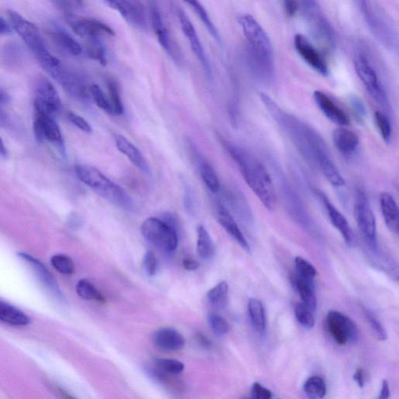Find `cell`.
Segmentation results:
<instances>
[{"label":"cell","mask_w":399,"mask_h":399,"mask_svg":"<svg viewBox=\"0 0 399 399\" xmlns=\"http://www.w3.org/2000/svg\"><path fill=\"white\" fill-rule=\"evenodd\" d=\"M152 340L158 348L167 352L180 351L186 343L182 334L171 328L158 330L153 334Z\"/></svg>","instance_id":"7402d4cb"},{"label":"cell","mask_w":399,"mask_h":399,"mask_svg":"<svg viewBox=\"0 0 399 399\" xmlns=\"http://www.w3.org/2000/svg\"><path fill=\"white\" fill-rule=\"evenodd\" d=\"M66 21L73 32L84 39H94L104 35H115L114 30L107 24L91 18L68 15Z\"/></svg>","instance_id":"9a60e30c"},{"label":"cell","mask_w":399,"mask_h":399,"mask_svg":"<svg viewBox=\"0 0 399 399\" xmlns=\"http://www.w3.org/2000/svg\"><path fill=\"white\" fill-rule=\"evenodd\" d=\"M362 16L376 39L389 50L398 51V33L394 23L380 6L373 1L357 2Z\"/></svg>","instance_id":"5b68a950"},{"label":"cell","mask_w":399,"mask_h":399,"mask_svg":"<svg viewBox=\"0 0 399 399\" xmlns=\"http://www.w3.org/2000/svg\"><path fill=\"white\" fill-rule=\"evenodd\" d=\"M179 18L183 33L187 37V39L189 43L190 47L192 48V51L195 54V56L198 57L201 64L203 65L207 75H211L210 62H208L205 52L203 47H202L201 41L198 34L196 33L192 21L189 19L188 16L183 10L179 11Z\"/></svg>","instance_id":"d6986e66"},{"label":"cell","mask_w":399,"mask_h":399,"mask_svg":"<svg viewBox=\"0 0 399 399\" xmlns=\"http://www.w3.org/2000/svg\"><path fill=\"white\" fill-rule=\"evenodd\" d=\"M380 205L384 223L393 234L397 235L399 230L398 207L393 196L387 192L380 195Z\"/></svg>","instance_id":"484cf974"},{"label":"cell","mask_w":399,"mask_h":399,"mask_svg":"<svg viewBox=\"0 0 399 399\" xmlns=\"http://www.w3.org/2000/svg\"><path fill=\"white\" fill-rule=\"evenodd\" d=\"M34 131L39 142L48 141L58 147L61 153L65 151L64 140L61 129L53 116L35 110Z\"/></svg>","instance_id":"4fadbf2b"},{"label":"cell","mask_w":399,"mask_h":399,"mask_svg":"<svg viewBox=\"0 0 399 399\" xmlns=\"http://www.w3.org/2000/svg\"><path fill=\"white\" fill-rule=\"evenodd\" d=\"M228 292L229 286L227 282L221 281L207 292V298L214 308L223 309L228 304Z\"/></svg>","instance_id":"1f68e13d"},{"label":"cell","mask_w":399,"mask_h":399,"mask_svg":"<svg viewBox=\"0 0 399 399\" xmlns=\"http://www.w3.org/2000/svg\"><path fill=\"white\" fill-rule=\"evenodd\" d=\"M390 397V388L389 382L386 380H383L382 391L380 392L378 399H389Z\"/></svg>","instance_id":"6f0895ef"},{"label":"cell","mask_w":399,"mask_h":399,"mask_svg":"<svg viewBox=\"0 0 399 399\" xmlns=\"http://www.w3.org/2000/svg\"><path fill=\"white\" fill-rule=\"evenodd\" d=\"M107 87L109 94V102L111 105L113 113L115 115H122L124 113V104H122L119 86L113 80H109Z\"/></svg>","instance_id":"ab89813d"},{"label":"cell","mask_w":399,"mask_h":399,"mask_svg":"<svg viewBox=\"0 0 399 399\" xmlns=\"http://www.w3.org/2000/svg\"><path fill=\"white\" fill-rule=\"evenodd\" d=\"M198 167L202 180H203L207 189L212 193L219 192L220 189L219 176L210 163L200 158L198 159Z\"/></svg>","instance_id":"4dcf8cb0"},{"label":"cell","mask_w":399,"mask_h":399,"mask_svg":"<svg viewBox=\"0 0 399 399\" xmlns=\"http://www.w3.org/2000/svg\"><path fill=\"white\" fill-rule=\"evenodd\" d=\"M217 219L220 225L235 239V241L247 252H250V247L247 239L245 238L243 233L239 228L234 218L232 217L230 211L225 206H218Z\"/></svg>","instance_id":"d4e9b609"},{"label":"cell","mask_w":399,"mask_h":399,"mask_svg":"<svg viewBox=\"0 0 399 399\" xmlns=\"http://www.w3.org/2000/svg\"><path fill=\"white\" fill-rule=\"evenodd\" d=\"M294 46L299 56L303 58L311 68L314 69L322 76H328L329 70L326 62L313 46L310 41L301 34L295 35Z\"/></svg>","instance_id":"e0dca14e"},{"label":"cell","mask_w":399,"mask_h":399,"mask_svg":"<svg viewBox=\"0 0 399 399\" xmlns=\"http://www.w3.org/2000/svg\"><path fill=\"white\" fill-rule=\"evenodd\" d=\"M304 390L310 399H323L326 396L327 387L322 378L313 376L306 380Z\"/></svg>","instance_id":"e575fe53"},{"label":"cell","mask_w":399,"mask_h":399,"mask_svg":"<svg viewBox=\"0 0 399 399\" xmlns=\"http://www.w3.org/2000/svg\"><path fill=\"white\" fill-rule=\"evenodd\" d=\"M355 218L359 231L365 243L373 250L378 248L377 224L369 199L363 189H359L355 196Z\"/></svg>","instance_id":"8fae6325"},{"label":"cell","mask_w":399,"mask_h":399,"mask_svg":"<svg viewBox=\"0 0 399 399\" xmlns=\"http://www.w3.org/2000/svg\"><path fill=\"white\" fill-rule=\"evenodd\" d=\"M8 15L11 28L19 35L47 72L61 64L60 61L48 51L40 30L35 24L15 10H8Z\"/></svg>","instance_id":"277c9868"},{"label":"cell","mask_w":399,"mask_h":399,"mask_svg":"<svg viewBox=\"0 0 399 399\" xmlns=\"http://www.w3.org/2000/svg\"><path fill=\"white\" fill-rule=\"evenodd\" d=\"M318 195L322 203L325 207H326L331 224L340 232L344 241H345L349 247H353L355 243V238L353 232L351 225L348 223V221L345 216L331 204V202L327 198L326 195L322 192H319Z\"/></svg>","instance_id":"ffe728a7"},{"label":"cell","mask_w":399,"mask_h":399,"mask_svg":"<svg viewBox=\"0 0 399 399\" xmlns=\"http://www.w3.org/2000/svg\"><path fill=\"white\" fill-rule=\"evenodd\" d=\"M243 399H253V398H243Z\"/></svg>","instance_id":"be15d7a7"},{"label":"cell","mask_w":399,"mask_h":399,"mask_svg":"<svg viewBox=\"0 0 399 399\" xmlns=\"http://www.w3.org/2000/svg\"><path fill=\"white\" fill-rule=\"evenodd\" d=\"M225 147L249 187L268 210H274L277 204V196L272 177L265 165L241 147L231 143H226Z\"/></svg>","instance_id":"6da1fadb"},{"label":"cell","mask_w":399,"mask_h":399,"mask_svg":"<svg viewBox=\"0 0 399 399\" xmlns=\"http://www.w3.org/2000/svg\"><path fill=\"white\" fill-rule=\"evenodd\" d=\"M89 92L92 100L98 108L107 113L113 114L109 98L104 94L100 86L95 84L91 85Z\"/></svg>","instance_id":"b9f144b4"},{"label":"cell","mask_w":399,"mask_h":399,"mask_svg":"<svg viewBox=\"0 0 399 399\" xmlns=\"http://www.w3.org/2000/svg\"><path fill=\"white\" fill-rule=\"evenodd\" d=\"M158 261L156 257L151 251L145 253L143 259V268L147 275L154 276L157 271Z\"/></svg>","instance_id":"7dc6e473"},{"label":"cell","mask_w":399,"mask_h":399,"mask_svg":"<svg viewBox=\"0 0 399 399\" xmlns=\"http://www.w3.org/2000/svg\"><path fill=\"white\" fill-rule=\"evenodd\" d=\"M67 118L72 124L80 129L83 132L91 133L92 132V127L89 122L84 120L82 116L79 115L75 113L70 112L67 114Z\"/></svg>","instance_id":"c3c4849f"},{"label":"cell","mask_w":399,"mask_h":399,"mask_svg":"<svg viewBox=\"0 0 399 399\" xmlns=\"http://www.w3.org/2000/svg\"><path fill=\"white\" fill-rule=\"evenodd\" d=\"M314 100L316 105L326 118L342 127L349 124V119L345 112L336 105L331 98L321 91H315Z\"/></svg>","instance_id":"44dd1931"},{"label":"cell","mask_w":399,"mask_h":399,"mask_svg":"<svg viewBox=\"0 0 399 399\" xmlns=\"http://www.w3.org/2000/svg\"><path fill=\"white\" fill-rule=\"evenodd\" d=\"M115 146L137 168L146 174H150V168L142 153L124 136L116 134L115 136Z\"/></svg>","instance_id":"cb8c5ba5"},{"label":"cell","mask_w":399,"mask_h":399,"mask_svg":"<svg viewBox=\"0 0 399 399\" xmlns=\"http://www.w3.org/2000/svg\"><path fill=\"white\" fill-rule=\"evenodd\" d=\"M327 324L331 335L340 346H345L348 342H357L359 339L360 331L357 324L340 311L328 312Z\"/></svg>","instance_id":"7c38bea8"},{"label":"cell","mask_w":399,"mask_h":399,"mask_svg":"<svg viewBox=\"0 0 399 399\" xmlns=\"http://www.w3.org/2000/svg\"><path fill=\"white\" fill-rule=\"evenodd\" d=\"M351 103L355 115H357L360 120L364 119L366 115V109L363 102H362L359 98L354 97L352 98Z\"/></svg>","instance_id":"f5cc1de1"},{"label":"cell","mask_w":399,"mask_h":399,"mask_svg":"<svg viewBox=\"0 0 399 399\" xmlns=\"http://www.w3.org/2000/svg\"><path fill=\"white\" fill-rule=\"evenodd\" d=\"M18 257H20L21 260L27 263L28 266L33 270L36 277L53 296L57 299L63 298V293L61 292L57 280L45 265H43L39 259L26 253L18 254Z\"/></svg>","instance_id":"ac0fdd59"},{"label":"cell","mask_w":399,"mask_h":399,"mask_svg":"<svg viewBox=\"0 0 399 399\" xmlns=\"http://www.w3.org/2000/svg\"><path fill=\"white\" fill-rule=\"evenodd\" d=\"M196 249L201 259L210 260L214 254V245L212 239L205 228L200 225L198 228V241H196Z\"/></svg>","instance_id":"f546056e"},{"label":"cell","mask_w":399,"mask_h":399,"mask_svg":"<svg viewBox=\"0 0 399 399\" xmlns=\"http://www.w3.org/2000/svg\"><path fill=\"white\" fill-rule=\"evenodd\" d=\"M155 366L159 372L169 375H176L184 370L182 362L174 359H156Z\"/></svg>","instance_id":"60d3db41"},{"label":"cell","mask_w":399,"mask_h":399,"mask_svg":"<svg viewBox=\"0 0 399 399\" xmlns=\"http://www.w3.org/2000/svg\"><path fill=\"white\" fill-rule=\"evenodd\" d=\"M333 138L336 149L346 156L354 154L360 144L358 135L344 127L335 129Z\"/></svg>","instance_id":"4316f807"},{"label":"cell","mask_w":399,"mask_h":399,"mask_svg":"<svg viewBox=\"0 0 399 399\" xmlns=\"http://www.w3.org/2000/svg\"><path fill=\"white\" fill-rule=\"evenodd\" d=\"M295 268H296L298 278L308 281L312 284V281L317 277V269L310 262L306 260L302 257H297L295 259Z\"/></svg>","instance_id":"8d00e7d4"},{"label":"cell","mask_w":399,"mask_h":399,"mask_svg":"<svg viewBox=\"0 0 399 399\" xmlns=\"http://www.w3.org/2000/svg\"><path fill=\"white\" fill-rule=\"evenodd\" d=\"M87 53L90 58L97 60L102 66H105L107 64L106 53L102 47L98 46H90Z\"/></svg>","instance_id":"681fc988"},{"label":"cell","mask_w":399,"mask_h":399,"mask_svg":"<svg viewBox=\"0 0 399 399\" xmlns=\"http://www.w3.org/2000/svg\"><path fill=\"white\" fill-rule=\"evenodd\" d=\"M308 139L309 162L317 165L331 185L336 187L345 186L346 181L331 159L323 138L309 126H308Z\"/></svg>","instance_id":"52a82bcc"},{"label":"cell","mask_w":399,"mask_h":399,"mask_svg":"<svg viewBox=\"0 0 399 399\" xmlns=\"http://www.w3.org/2000/svg\"><path fill=\"white\" fill-rule=\"evenodd\" d=\"M248 309L251 324H252L256 333L261 335L266 334L267 330L266 313L261 300L256 298L250 299Z\"/></svg>","instance_id":"f1b7e54d"},{"label":"cell","mask_w":399,"mask_h":399,"mask_svg":"<svg viewBox=\"0 0 399 399\" xmlns=\"http://www.w3.org/2000/svg\"><path fill=\"white\" fill-rule=\"evenodd\" d=\"M183 265L184 268L187 270V271H195V270L198 269L200 267L199 262L192 259L184 260Z\"/></svg>","instance_id":"9f6ffc18"},{"label":"cell","mask_w":399,"mask_h":399,"mask_svg":"<svg viewBox=\"0 0 399 399\" xmlns=\"http://www.w3.org/2000/svg\"><path fill=\"white\" fill-rule=\"evenodd\" d=\"M10 101V96L3 91L1 88H0V103H7Z\"/></svg>","instance_id":"94428289"},{"label":"cell","mask_w":399,"mask_h":399,"mask_svg":"<svg viewBox=\"0 0 399 399\" xmlns=\"http://www.w3.org/2000/svg\"><path fill=\"white\" fill-rule=\"evenodd\" d=\"M355 71L373 100L386 113H391V104L385 89L380 81L378 73L369 59L364 53H357L353 59Z\"/></svg>","instance_id":"ba28073f"},{"label":"cell","mask_w":399,"mask_h":399,"mask_svg":"<svg viewBox=\"0 0 399 399\" xmlns=\"http://www.w3.org/2000/svg\"><path fill=\"white\" fill-rule=\"evenodd\" d=\"M297 290L302 303L315 312L317 309L316 295L310 282L298 278L296 281Z\"/></svg>","instance_id":"836d02e7"},{"label":"cell","mask_w":399,"mask_h":399,"mask_svg":"<svg viewBox=\"0 0 399 399\" xmlns=\"http://www.w3.org/2000/svg\"><path fill=\"white\" fill-rule=\"evenodd\" d=\"M284 7L286 15L288 17H293L300 9V3L295 0H286L284 2Z\"/></svg>","instance_id":"816d5d0a"},{"label":"cell","mask_w":399,"mask_h":399,"mask_svg":"<svg viewBox=\"0 0 399 399\" xmlns=\"http://www.w3.org/2000/svg\"><path fill=\"white\" fill-rule=\"evenodd\" d=\"M76 292L83 299L100 303L105 302V298L101 292L87 279H82L77 282Z\"/></svg>","instance_id":"d6a6232c"},{"label":"cell","mask_w":399,"mask_h":399,"mask_svg":"<svg viewBox=\"0 0 399 399\" xmlns=\"http://www.w3.org/2000/svg\"><path fill=\"white\" fill-rule=\"evenodd\" d=\"M196 339H198V342L201 344L202 347L210 348L211 346V342L207 339V337L202 334H198L196 335Z\"/></svg>","instance_id":"91938a15"},{"label":"cell","mask_w":399,"mask_h":399,"mask_svg":"<svg viewBox=\"0 0 399 399\" xmlns=\"http://www.w3.org/2000/svg\"><path fill=\"white\" fill-rule=\"evenodd\" d=\"M0 322L12 326H26L30 322V317L21 310L0 300Z\"/></svg>","instance_id":"83f0119b"},{"label":"cell","mask_w":399,"mask_h":399,"mask_svg":"<svg viewBox=\"0 0 399 399\" xmlns=\"http://www.w3.org/2000/svg\"><path fill=\"white\" fill-rule=\"evenodd\" d=\"M211 329L218 335H225L230 331V325L225 319L216 314H210L207 317Z\"/></svg>","instance_id":"bcb514c9"},{"label":"cell","mask_w":399,"mask_h":399,"mask_svg":"<svg viewBox=\"0 0 399 399\" xmlns=\"http://www.w3.org/2000/svg\"><path fill=\"white\" fill-rule=\"evenodd\" d=\"M299 3L313 37L324 47L333 48L335 46V30L320 6L315 1Z\"/></svg>","instance_id":"9c48e42d"},{"label":"cell","mask_w":399,"mask_h":399,"mask_svg":"<svg viewBox=\"0 0 399 399\" xmlns=\"http://www.w3.org/2000/svg\"><path fill=\"white\" fill-rule=\"evenodd\" d=\"M11 27L10 24L5 21L4 18L0 16V35L10 34Z\"/></svg>","instance_id":"680465c9"},{"label":"cell","mask_w":399,"mask_h":399,"mask_svg":"<svg viewBox=\"0 0 399 399\" xmlns=\"http://www.w3.org/2000/svg\"><path fill=\"white\" fill-rule=\"evenodd\" d=\"M57 7L65 11H71L80 7L82 4V2L76 1H55L53 2Z\"/></svg>","instance_id":"db71d44e"},{"label":"cell","mask_w":399,"mask_h":399,"mask_svg":"<svg viewBox=\"0 0 399 399\" xmlns=\"http://www.w3.org/2000/svg\"><path fill=\"white\" fill-rule=\"evenodd\" d=\"M8 153L7 147H6L3 139L0 137V156L2 157H8Z\"/></svg>","instance_id":"6125c7cd"},{"label":"cell","mask_w":399,"mask_h":399,"mask_svg":"<svg viewBox=\"0 0 399 399\" xmlns=\"http://www.w3.org/2000/svg\"><path fill=\"white\" fill-rule=\"evenodd\" d=\"M190 8L193 9L196 15L200 18V20L204 23L205 26L207 28L208 32L210 33L211 35L214 39L219 43H221V38L219 34L218 30L216 26H214L213 22L211 20L210 16H208L207 12L199 2L198 1H190L187 2Z\"/></svg>","instance_id":"d590c367"},{"label":"cell","mask_w":399,"mask_h":399,"mask_svg":"<svg viewBox=\"0 0 399 399\" xmlns=\"http://www.w3.org/2000/svg\"><path fill=\"white\" fill-rule=\"evenodd\" d=\"M238 22L248 41L250 64L253 71L263 81L272 82L275 66L271 39L253 16H239Z\"/></svg>","instance_id":"7a4b0ae2"},{"label":"cell","mask_w":399,"mask_h":399,"mask_svg":"<svg viewBox=\"0 0 399 399\" xmlns=\"http://www.w3.org/2000/svg\"><path fill=\"white\" fill-rule=\"evenodd\" d=\"M150 21L153 30L161 46L171 57H174V50L170 36L163 19L160 10L156 2L150 3Z\"/></svg>","instance_id":"603a6c76"},{"label":"cell","mask_w":399,"mask_h":399,"mask_svg":"<svg viewBox=\"0 0 399 399\" xmlns=\"http://www.w3.org/2000/svg\"><path fill=\"white\" fill-rule=\"evenodd\" d=\"M53 37L61 46L72 55L78 56L82 53L81 45L75 39L72 38L70 35L63 32V30H57L54 33Z\"/></svg>","instance_id":"f35d334b"},{"label":"cell","mask_w":399,"mask_h":399,"mask_svg":"<svg viewBox=\"0 0 399 399\" xmlns=\"http://www.w3.org/2000/svg\"><path fill=\"white\" fill-rule=\"evenodd\" d=\"M353 379L355 382H357L360 388L361 389L364 388L365 385V376H364V371L363 369L359 368V369H358L357 371L355 372Z\"/></svg>","instance_id":"11a10c76"},{"label":"cell","mask_w":399,"mask_h":399,"mask_svg":"<svg viewBox=\"0 0 399 399\" xmlns=\"http://www.w3.org/2000/svg\"><path fill=\"white\" fill-rule=\"evenodd\" d=\"M75 171L80 180L110 203L128 212L136 210L134 202L125 189L110 180L100 170L90 165H77Z\"/></svg>","instance_id":"3957f363"},{"label":"cell","mask_w":399,"mask_h":399,"mask_svg":"<svg viewBox=\"0 0 399 399\" xmlns=\"http://www.w3.org/2000/svg\"><path fill=\"white\" fill-rule=\"evenodd\" d=\"M109 8L118 11L124 19L134 28L146 30L147 22L144 5L138 1L126 0H108L104 2Z\"/></svg>","instance_id":"2e32d148"},{"label":"cell","mask_w":399,"mask_h":399,"mask_svg":"<svg viewBox=\"0 0 399 399\" xmlns=\"http://www.w3.org/2000/svg\"><path fill=\"white\" fill-rule=\"evenodd\" d=\"M378 131L386 143H389L391 139V125L388 116L379 111L374 115Z\"/></svg>","instance_id":"ee69618b"},{"label":"cell","mask_w":399,"mask_h":399,"mask_svg":"<svg viewBox=\"0 0 399 399\" xmlns=\"http://www.w3.org/2000/svg\"><path fill=\"white\" fill-rule=\"evenodd\" d=\"M364 313L367 321L369 322L370 326L378 339L380 341H385L388 339V334H387L383 324L378 320V318L373 315V313L368 309H365Z\"/></svg>","instance_id":"f6af8a7d"},{"label":"cell","mask_w":399,"mask_h":399,"mask_svg":"<svg viewBox=\"0 0 399 399\" xmlns=\"http://www.w3.org/2000/svg\"><path fill=\"white\" fill-rule=\"evenodd\" d=\"M34 109L54 118L62 109L58 91L46 77H41L37 83Z\"/></svg>","instance_id":"5bb4252c"},{"label":"cell","mask_w":399,"mask_h":399,"mask_svg":"<svg viewBox=\"0 0 399 399\" xmlns=\"http://www.w3.org/2000/svg\"><path fill=\"white\" fill-rule=\"evenodd\" d=\"M51 263L53 268L64 275H71L75 271V263L71 257L64 254H56L52 257Z\"/></svg>","instance_id":"7bdbcfd3"},{"label":"cell","mask_w":399,"mask_h":399,"mask_svg":"<svg viewBox=\"0 0 399 399\" xmlns=\"http://www.w3.org/2000/svg\"><path fill=\"white\" fill-rule=\"evenodd\" d=\"M141 232L146 241L163 252L173 253L178 247L177 231L162 219H147L141 225Z\"/></svg>","instance_id":"30bf717a"},{"label":"cell","mask_w":399,"mask_h":399,"mask_svg":"<svg viewBox=\"0 0 399 399\" xmlns=\"http://www.w3.org/2000/svg\"><path fill=\"white\" fill-rule=\"evenodd\" d=\"M314 313L303 303H298L295 306V315H296L297 320L305 329L310 330L315 327V317Z\"/></svg>","instance_id":"74e56055"},{"label":"cell","mask_w":399,"mask_h":399,"mask_svg":"<svg viewBox=\"0 0 399 399\" xmlns=\"http://www.w3.org/2000/svg\"><path fill=\"white\" fill-rule=\"evenodd\" d=\"M253 399H272V393L259 383H254L252 388Z\"/></svg>","instance_id":"f907efd6"},{"label":"cell","mask_w":399,"mask_h":399,"mask_svg":"<svg viewBox=\"0 0 399 399\" xmlns=\"http://www.w3.org/2000/svg\"><path fill=\"white\" fill-rule=\"evenodd\" d=\"M259 96L268 113L291 139L303 156L308 160L309 146L308 132H306L308 125L303 124L295 116L286 112L266 93L260 92Z\"/></svg>","instance_id":"8992f818"}]
</instances>
